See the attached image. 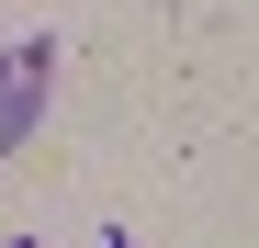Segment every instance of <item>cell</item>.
<instances>
[{"instance_id":"obj_1","label":"cell","mask_w":259,"mask_h":248,"mask_svg":"<svg viewBox=\"0 0 259 248\" xmlns=\"http://www.w3.org/2000/svg\"><path fill=\"white\" fill-rule=\"evenodd\" d=\"M46 79H57V57H46V46H12V57H0V158L46 124Z\"/></svg>"}]
</instances>
